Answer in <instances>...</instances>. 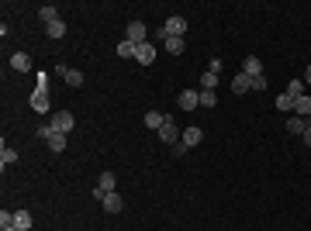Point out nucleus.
I'll use <instances>...</instances> for the list:
<instances>
[{
	"mask_svg": "<svg viewBox=\"0 0 311 231\" xmlns=\"http://www.w3.org/2000/svg\"><path fill=\"white\" fill-rule=\"evenodd\" d=\"M180 135H183V131H180V128L173 124V117H166V124L159 128V138H163L166 145H176V142H180Z\"/></svg>",
	"mask_w": 311,
	"mask_h": 231,
	"instance_id": "nucleus-1",
	"label": "nucleus"
},
{
	"mask_svg": "<svg viewBox=\"0 0 311 231\" xmlns=\"http://www.w3.org/2000/svg\"><path fill=\"white\" fill-rule=\"evenodd\" d=\"M49 124H52L56 131H62V135H66V131H73V124H76V121H73V114H69V111H59Z\"/></svg>",
	"mask_w": 311,
	"mask_h": 231,
	"instance_id": "nucleus-2",
	"label": "nucleus"
},
{
	"mask_svg": "<svg viewBox=\"0 0 311 231\" xmlns=\"http://www.w3.org/2000/svg\"><path fill=\"white\" fill-rule=\"evenodd\" d=\"M163 28H166L170 38H183V35H187V18H170Z\"/></svg>",
	"mask_w": 311,
	"mask_h": 231,
	"instance_id": "nucleus-3",
	"label": "nucleus"
},
{
	"mask_svg": "<svg viewBox=\"0 0 311 231\" xmlns=\"http://www.w3.org/2000/svg\"><path fill=\"white\" fill-rule=\"evenodd\" d=\"M176 104H180V111H194L197 104H201V94L197 90H183V94L176 97Z\"/></svg>",
	"mask_w": 311,
	"mask_h": 231,
	"instance_id": "nucleus-4",
	"label": "nucleus"
},
{
	"mask_svg": "<svg viewBox=\"0 0 311 231\" xmlns=\"http://www.w3.org/2000/svg\"><path fill=\"white\" fill-rule=\"evenodd\" d=\"M128 41H135V45H145V24L142 21H128Z\"/></svg>",
	"mask_w": 311,
	"mask_h": 231,
	"instance_id": "nucleus-5",
	"label": "nucleus"
},
{
	"mask_svg": "<svg viewBox=\"0 0 311 231\" xmlns=\"http://www.w3.org/2000/svg\"><path fill=\"white\" fill-rule=\"evenodd\" d=\"M249 90H253V76L235 73V76H232V94H249Z\"/></svg>",
	"mask_w": 311,
	"mask_h": 231,
	"instance_id": "nucleus-6",
	"label": "nucleus"
},
{
	"mask_svg": "<svg viewBox=\"0 0 311 231\" xmlns=\"http://www.w3.org/2000/svg\"><path fill=\"white\" fill-rule=\"evenodd\" d=\"M100 204H104V211H107V214H118V211H121V207H125V204H121V193H104V200H100Z\"/></svg>",
	"mask_w": 311,
	"mask_h": 231,
	"instance_id": "nucleus-7",
	"label": "nucleus"
},
{
	"mask_svg": "<svg viewBox=\"0 0 311 231\" xmlns=\"http://www.w3.org/2000/svg\"><path fill=\"white\" fill-rule=\"evenodd\" d=\"M11 69L28 73V69H31V56H28V52H14V56H11Z\"/></svg>",
	"mask_w": 311,
	"mask_h": 231,
	"instance_id": "nucleus-8",
	"label": "nucleus"
},
{
	"mask_svg": "<svg viewBox=\"0 0 311 231\" xmlns=\"http://www.w3.org/2000/svg\"><path fill=\"white\" fill-rule=\"evenodd\" d=\"M31 107H35L38 114H45V111H49V94H45V86H38V90L31 94Z\"/></svg>",
	"mask_w": 311,
	"mask_h": 231,
	"instance_id": "nucleus-9",
	"label": "nucleus"
},
{
	"mask_svg": "<svg viewBox=\"0 0 311 231\" xmlns=\"http://www.w3.org/2000/svg\"><path fill=\"white\" fill-rule=\"evenodd\" d=\"M242 73L246 76H263V62L256 56H246V62H242Z\"/></svg>",
	"mask_w": 311,
	"mask_h": 231,
	"instance_id": "nucleus-10",
	"label": "nucleus"
},
{
	"mask_svg": "<svg viewBox=\"0 0 311 231\" xmlns=\"http://www.w3.org/2000/svg\"><path fill=\"white\" fill-rule=\"evenodd\" d=\"M135 59L142 62V66H149V62L156 59V49L149 45V41H145V45H138V49H135Z\"/></svg>",
	"mask_w": 311,
	"mask_h": 231,
	"instance_id": "nucleus-11",
	"label": "nucleus"
},
{
	"mask_svg": "<svg viewBox=\"0 0 311 231\" xmlns=\"http://www.w3.org/2000/svg\"><path fill=\"white\" fill-rule=\"evenodd\" d=\"M45 35H49V38H66V21L59 18V21H52V24H45Z\"/></svg>",
	"mask_w": 311,
	"mask_h": 231,
	"instance_id": "nucleus-12",
	"label": "nucleus"
},
{
	"mask_svg": "<svg viewBox=\"0 0 311 231\" xmlns=\"http://www.w3.org/2000/svg\"><path fill=\"white\" fill-rule=\"evenodd\" d=\"M287 131H291V135H304V131H308V117H297V114H294L291 121H287Z\"/></svg>",
	"mask_w": 311,
	"mask_h": 231,
	"instance_id": "nucleus-13",
	"label": "nucleus"
},
{
	"mask_svg": "<svg viewBox=\"0 0 311 231\" xmlns=\"http://www.w3.org/2000/svg\"><path fill=\"white\" fill-rule=\"evenodd\" d=\"M114 187H118V176H114V173H100V179H97V190H104V193H114Z\"/></svg>",
	"mask_w": 311,
	"mask_h": 231,
	"instance_id": "nucleus-14",
	"label": "nucleus"
},
{
	"mask_svg": "<svg viewBox=\"0 0 311 231\" xmlns=\"http://www.w3.org/2000/svg\"><path fill=\"white\" fill-rule=\"evenodd\" d=\"M59 73H62V79H66L69 86H83V73H80V69H62V66H59Z\"/></svg>",
	"mask_w": 311,
	"mask_h": 231,
	"instance_id": "nucleus-15",
	"label": "nucleus"
},
{
	"mask_svg": "<svg viewBox=\"0 0 311 231\" xmlns=\"http://www.w3.org/2000/svg\"><path fill=\"white\" fill-rule=\"evenodd\" d=\"M294 114L297 117H311V97H297V104H294Z\"/></svg>",
	"mask_w": 311,
	"mask_h": 231,
	"instance_id": "nucleus-16",
	"label": "nucleus"
},
{
	"mask_svg": "<svg viewBox=\"0 0 311 231\" xmlns=\"http://www.w3.org/2000/svg\"><path fill=\"white\" fill-rule=\"evenodd\" d=\"M163 124H166V114H159V111H149V114H145V128H152V131H159Z\"/></svg>",
	"mask_w": 311,
	"mask_h": 231,
	"instance_id": "nucleus-17",
	"label": "nucleus"
},
{
	"mask_svg": "<svg viewBox=\"0 0 311 231\" xmlns=\"http://www.w3.org/2000/svg\"><path fill=\"white\" fill-rule=\"evenodd\" d=\"M180 142H183V145H187V149H194L197 142H201V128H187V131H183V135H180Z\"/></svg>",
	"mask_w": 311,
	"mask_h": 231,
	"instance_id": "nucleus-18",
	"label": "nucleus"
},
{
	"mask_svg": "<svg viewBox=\"0 0 311 231\" xmlns=\"http://www.w3.org/2000/svg\"><path fill=\"white\" fill-rule=\"evenodd\" d=\"M14 228L31 231V214H28V211H14Z\"/></svg>",
	"mask_w": 311,
	"mask_h": 231,
	"instance_id": "nucleus-19",
	"label": "nucleus"
},
{
	"mask_svg": "<svg viewBox=\"0 0 311 231\" xmlns=\"http://www.w3.org/2000/svg\"><path fill=\"white\" fill-rule=\"evenodd\" d=\"M49 149H52V152H62V149H66V135H62V131H52V135H49Z\"/></svg>",
	"mask_w": 311,
	"mask_h": 231,
	"instance_id": "nucleus-20",
	"label": "nucleus"
},
{
	"mask_svg": "<svg viewBox=\"0 0 311 231\" xmlns=\"http://www.w3.org/2000/svg\"><path fill=\"white\" fill-rule=\"evenodd\" d=\"M135 49H138L135 41H128V38H125L121 45H118V56H121V59H135Z\"/></svg>",
	"mask_w": 311,
	"mask_h": 231,
	"instance_id": "nucleus-21",
	"label": "nucleus"
},
{
	"mask_svg": "<svg viewBox=\"0 0 311 231\" xmlns=\"http://www.w3.org/2000/svg\"><path fill=\"white\" fill-rule=\"evenodd\" d=\"M38 18L45 21V24H52V21H59V11H56V7H52V4H45V7H42V11H38Z\"/></svg>",
	"mask_w": 311,
	"mask_h": 231,
	"instance_id": "nucleus-22",
	"label": "nucleus"
},
{
	"mask_svg": "<svg viewBox=\"0 0 311 231\" xmlns=\"http://www.w3.org/2000/svg\"><path fill=\"white\" fill-rule=\"evenodd\" d=\"M294 104H297V100H294L291 94H280V97H277V111H294Z\"/></svg>",
	"mask_w": 311,
	"mask_h": 231,
	"instance_id": "nucleus-23",
	"label": "nucleus"
},
{
	"mask_svg": "<svg viewBox=\"0 0 311 231\" xmlns=\"http://www.w3.org/2000/svg\"><path fill=\"white\" fill-rule=\"evenodd\" d=\"M287 94H291L294 100H297V97H304V79H291V83H287Z\"/></svg>",
	"mask_w": 311,
	"mask_h": 231,
	"instance_id": "nucleus-24",
	"label": "nucleus"
},
{
	"mask_svg": "<svg viewBox=\"0 0 311 231\" xmlns=\"http://www.w3.org/2000/svg\"><path fill=\"white\" fill-rule=\"evenodd\" d=\"M163 45H166V52H170V56H180V52H183V38H166Z\"/></svg>",
	"mask_w": 311,
	"mask_h": 231,
	"instance_id": "nucleus-25",
	"label": "nucleus"
},
{
	"mask_svg": "<svg viewBox=\"0 0 311 231\" xmlns=\"http://www.w3.org/2000/svg\"><path fill=\"white\" fill-rule=\"evenodd\" d=\"M11 162H18V152H14V149H0V166L7 169Z\"/></svg>",
	"mask_w": 311,
	"mask_h": 231,
	"instance_id": "nucleus-26",
	"label": "nucleus"
},
{
	"mask_svg": "<svg viewBox=\"0 0 311 231\" xmlns=\"http://www.w3.org/2000/svg\"><path fill=\"white\" fill-rule=\"evenodd\" d=\"M201 86H204V90H214V86H218V73H204V76H201Z\"/></svg>",
	"mask_w": 311,
	"mask_h": 231,
	"instance_id": "nucleus-27",
	"label": "nucleus"
},
{
	"mask_svg": "<svg viewBox=\"0 0 311 231\" xmlns=\"http://www.w3.org/2000/svg\"><path fill=\"white\" fill-rule=\"evenodd\" d=\"M201 104H204V107H214V104H218V94H214V90H204V94H201Z\"/></svg>",
	"mask_w": 311,
	"mask_h": 231,
	"instance_id": "nucleus-28",
	"label": "nucleus"
},
{
	"mask_svg": "<svg viewBox=\"0 0 311 231\" xmlns=\"http://www.w3.org/2000/svg\"><path fill=\"white\" fill-rule=\"evenodd\" d=\"M0 228H14V214L11 211H0Z\"/></svg>",
	"mask_w": 311,
	"mask_h": 231,
	"instance_id": "nucleus-29",
	"label": "nucleus"
},
{
	"mask_svg": "<svg viewBox=\"0 0 311 231\" xmlns=\"http://www.w3.org/2000/svg\"><path fill=\"white\" fill-rule=\"evenodd\" d=\"M270 83H266V76H253V90H266Z\"/></svg>",
	"mask_w": 311,
	"mask_h": 231,
	"instance_id": "nucleus-30",
	"label": "nucleus"
},
{
	"mask_svg": "<svg viewBox=\"0 0 311 231\" xmlns=\"http://www.w3.org/2000/svg\"><path fill=\"white\" fill-rule=\"evenodd\" d=\"M52 131H56L52 124H42V128H38V138H45V142H49V135H52Z\"/></svg>",
	"mask_w": 311,
	"mask_h": 231,
	"instance_id": "nucleus-31",
	"label": "nucleus"
},
{
	"mask_svg": "<svg viewBox=\"0 0 311 231\" xmlns=\"http://www.w3.org/2000/svg\"><path fill=\"white\" fill-rule=\"evenodd\" d=\"M208 73H221V59H211V62H208Z\"/></svg>",
	"mask_w": 311,
	"mask_h": 231,
	"instance_id": "nucleus-32",
	"label": "nucleus"
},
{
	"mask_svg": "<svg viewBox=\"0 0 311 231\" xmlns=\"http://www.w3.org/2000/svg\"><path fill=\"white\" fill-rule=\"evenodd\" d=\"M301 138H304V145H308V149H311V124H308V131H304V135H301Z\"/></svg>",
	"mask_w": 311,
	"mask_h": 231,
	"instance_id": "nucleus-33",
	"label": "nucleus"
},
{
	"mask_svg": "<svg viewBox=\"0 0 311 231\" xmlns=\"http://www.w3.org/2000/svg\"><path fill=\"white\" fill-rule=\"evenodd\" d=\"M304 86H311V66H308V73H304Z\"/></svg>",
	"mask_w": 311,
	"mask_h": 231,
	"instance_id": "nucleus-34",
	"label": "nucleus"
},
{
	"mask_svg": "<svg viewBox=\"0 0 311 231\" xmlns=\"http://www.w3.org/2000/svg\"><path fill=\"white\" fill-rule=\"evenodd\" d=\"M0 231H21V228H0Z\"/></svg>",
	"mask_w": 311,
	"mask_h": 231,
	"instance_id": "nucleus-35",
	"label": "nucleus"
}]
</instances>
